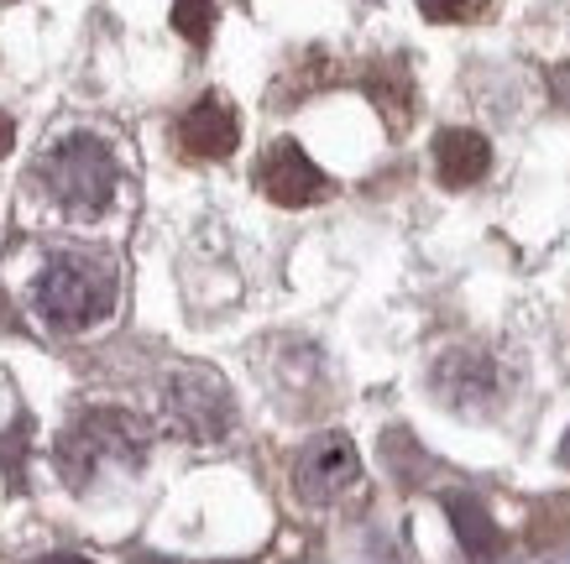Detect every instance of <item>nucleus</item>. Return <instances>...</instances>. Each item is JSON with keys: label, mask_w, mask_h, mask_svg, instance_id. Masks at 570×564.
<instances>
[{"label": "nucleus", "mask_w": 570, "mask_h": 564, "mask_svg": "<svg viewBox=\"0 0 570 564\" xmlns=\"http://www.w3.org/2000/svg\"><path fill=\"white\" fill-rule=\"evenodd\" d=\"M141 449H147V424L131 418L121 408H89L85 418H73L69 434L58 439V471L73 481V486H85L105 461H141Z\"/></svg>", "instance_id": "f03ea898"}, {"label": "nucleus", "mask_w": 570, "mask_h": 564, "mask_svg": "<svg viewBox=\"0 0 570 564\" xmlns=\"http://www.w3.org/2000/svg\"><path fill=\"white\" fill-rule=\"evenodd\" d=\"M476 6H482V0H419V11L430 21H466Z\"/></svg>", "instance_id": "f8f14e48"}, {"label": "nucleus", "mask_w": 570, "mask_h": 564, "mask_svg": "<svg viewBox=\"0 0 570 564\" xmlns=\"http://www.w3.org/2000/svg\"><path fill=\"white\" fill-rule=\"evenodd\" d=\"M174 27L194 48H205L209 32H215V0H174Z\"/></svg>", "instance_id": "9b49d317"}, {"label": "nucleus", "mask_w": 570, "mask_h": 564, "mask_svg": "<svg viewBox=\"0 0 570 564\" xmlns=\"http://www.w3.org/2000/svg\"><path fill=\"white\" fill-rule=\"evenodd\" d=\"M440 376H461V387H450V393H445L455 408H471V403H476L482 393H492V366H487L482 356H466V350L445 356Z\"/></svg>", "instance_id": "9d476101"}, {"label": "nucleus", "mask_w": 570, "mask_h": 564, "mask_svg": "<svg viewBox=\"0 0 570 564\" xmlns=\"http://www.w3.org/2000/svg\"><path fill=\"white\" fill-rule=\"evenodd\" d=\"M42 178H48V188L69 209H100V205H110L121 172H116V157H110V147H105L100 137L73 131V137H63L48 152Z\"/></svg>", "instance_id": "7ed1b4c3"}, {"label": "nucleus", "mask_w": 570, "mask_h": 564, "mask_svg": "<svg viewBox=\"0 0 570 564\" xmlns=\"http://www.w3.org/2000/svg\"><path fill=\"white\" fill-rule=\"evenodd\" d=\"M236 141H242V126H236L230 100H220V95H205L189 116L178 120V147H184L189 157H199V162L230 157L236 152Z\"/></svg>", "instance_id": "0eeeda50"}, {"label": "nucleus", "mask_w": 570, "mask_h": 564, "mask_svg": "<svg viewBox=\"0 0 570 564\" xmlns=\"http://www.w3.org/2000/svg\"><path fill=\"white\" fill-rule=\"evenodd\" d=\"M450 523H455V533H461V544L471 548V554H498V528H492V517L482 513V502H471V496H450Z\"/></svg>", "instance_id": "1a4fd4ad"}, {"label": "nucleus", "mask_w": 570, "mask_h": 564, "mask_svg": "<svg viewBox=\"0 0 570 564\" xmlns=\"http://www.w3.org/2000/svg\"><path fill=\"white\" fill-rule=\"evenodd\" d=\"M257 184L273 205H288V209L294 205H320V199L330 194V178L320 172V162H314L298 141H277L273 152L262 157Z\"/></svg>", "instance_id": "423d86ee"}, {"label": "nucleus", "mask_w": 570, "mask_h": 564, "mask_svg": "<svg viewBox=\"0 0 570 564\" xmlns=\"http://www.w3.org/2000/svg\"><path fill=\"white\" fill-rule=\"evenodd\" d=\"M356 476H362L356 445L346 434H320V439L304 445V455L294 465V492L304 502H335L346 486H356Z\"/></svg>", "instance_id": "39448f33"}, {"label": "nucleus", "mask_w": 570, "mask_h": 564, "mask_svg": "<svg viewBox=\"0 0 570 564\" xmlns=\"http://www.w3.org/2000/svg\"><path fill=\"white\" fill-rule=\"evenodd\" d=\"M37 564H89V560H79V554H48V560H37Z\"/></svg>", "instance_id": "4468645a"}, {"label": "nucleus", "mask_w": 570, "mask_h": 564, "mask_svg": "<svg viewBox=\"0 0 570 564\" xmlns=\"http://www.w3.org/2000/svg\"><path fill=\"white\" fill-rule=\"evenodd\" d=\"M163 408H168V424H174L184 439H199V445L230 434V424H236L230 387H225L215 372H205V366H184L178 376H168Z\"/></svg>", "instance_id": "20e7f679"}, {"label": "nucleus", "mask_w": 570, "mask_h": 564, "mask_svg": "<svg viewBox=\"0 0 570 564\" xmlns=\"http://www.w3.org/2000/svg\"><path fill=\"white\" fill-rule=\"evenodd\" d=\"M32 304L37 314L58 329H85L95 319H105L116 308V273L95 257H52L42 273H37V288H32Z\"/></svg>", "instance_id": "f257e3e1"}, {"label": "nucleus", "mask_w": 570, "mask_h": 564, "mask_svg": "<svg viewBox=\"0 0 570 564\" xmlns=\"http://www.w3.org/2000/svg\"><path fill=\"white\" fill-rule=\"evenodd\" d=\"M554 95H566V100H570V69L554 73Z\"/></svg>", "instance_id": "2eb2a0df"}, {"label": "nucleus", "mask_w": 570, "mask_h": 564, "mask_svg": "<svg viewBox=\"0 0 570 564\" xmlns=\"http://www.w3.org/2000/svg\"><path fill=\"white\" fill-rule=\"evenodd\" d=\"M487 162H492V147H487V137H476V131L450 126V131L434 137V172H440L445 188H471L487 172Z\"/></svg>", "instance_id": "6e6552de"}, {"label": "nucleus", "mask_w": 570, "mask_h": 564, "mask_svg": "<svg viewBox=\"0 0 570 564\" xmlns=\"http://www.w3.org/2000/svg\"><path fill=\"white\" fill-rule=\"evenodd\" d=\"M11 141H17V126H11V116L0 110V157L11 152Z\"/></svg>", "instance_id": "ddd939ff"}, {"label": "nucleus", "mask_w": 570, "mask_h": 564, "mask_svg": "<svg viewBox=\"0 0 570 564\" xmlns=\"http://www.w3.org/2000/svg\"><path fill=\"white\" fill-rule=\"evenodd\" d=\"M566 461H570V439H566Z\"/></svg>", "instance_id": "dca6fc26"}]
</instances>
